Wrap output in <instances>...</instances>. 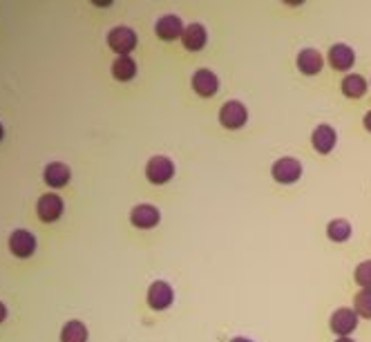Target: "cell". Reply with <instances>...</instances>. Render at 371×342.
<instances>
[{
  "label": "cell",
  "instance_id": "cell-18",
  "mask_svg": "<svg viewBox=\"0 0 371 342\" xmlns=\"http://www.w3.org/2000/svg\"><path fill=\"white\" fill-rule=\"evenodd\" d=\"M61 342H87V326L81 320H70L61 329Z\"/></svg>",
  "mask_w": 371,
  "mask_h": 342
},
{
  "label": "cell",
  "instance_id": "cell-27",
  "mask_svg": "<svg viewBox=\"0 0 371 342\" xmlns=\"http://www.w3.org/2000/svg\"><path fill=\"white\" fill-rule=\"evenodd\" d=\"M3 137H5V130H3V126H0V141H3Z\"/></svg>",
  "mask_w": 371,
  "mask_h": 342
},
{
  "label": "cell",
  "instance_id": "cell-11",
  "mask_svg": "<svg viewBox=\"0 0 371 342\" xmlns=\"http://www.w3.org/2000/svg\"><path fill=\"white\" fill-rule=\"evenodd\" d=\"M193 87H195L197 94L213 97L215 92H217V87H219V78H217V74L213 70L202 68V70H197L193 74Z\"/></svg>",
  "mask_w": 371,
  "mask_h": 342
},
{
  "label": "cell",
  "instance_id": "cell-1",
  "mask_svg": "<svg viewBox=\"0 0 371 342\" xmlns=\"http://www.w3.org/2000/svg\"><path fill=\"white\" fill-rule=\"evenodd\" d=\"M248 119V110H246V105L242 101H237V99H231L226 101L219 108V123L224 128H229V130H237V128H242Z\"/></svg>",
  "mask_w": 371,
  "mask_h": 342
},
{
  "label": "cell",
  "instance_id": "cell-19",
  "mask_svg": "<svg viewBox=\"0 0 371 342\" xmlns=\"http://www.w3.org/2000/svg\"><path fill=\"white\" fill-rule=\"evenodd\" d=\"M342 92L349 99H360L367 92V81L360 74H347L342 78Z\"/></svg>",
  "mask_w": 371,
  "mask_h": 342
},
{
  "label": "cell",
  "instance_id": "cell-3",
  "mask_svg": "<svg viewBox=\"0 0 371 342\" xmlns=\"http://www.w3.org/2000/svg\"><path fill=\"white\" fill-rule=\"evenodd\" d=\"M271 175H273L275 181H280V183H293L302 175V164L296 159V157H280V159L273 161Z\"/></svg>",
  "mask_w": 371,
  "mask_h": 342
},
{
  "label": "cell",
  "instance_id": "cell-26",
  "mask_svg": "<svg viewBox=\"0 0 371 342\" xmlns=\"http://www.w3.org/2000/svg\"><path fill=\"white\" fill-rule=\"evenodd\" d=\"M336 342H355V340H351L349 336H342V338H338Z\"/></svg>",
  "mask_w": 371,
  "mask_h": 342
},
{
  "label": "cell",
  "instance_id": "cell-5",
  "mask_svg": "<svg viewBox=\"0 0 371 342\" xmlns=\"http://www.w3.org/2000/svg\"><path fill=\"white\" fill-rule=\"evenodd\" d=\"M175 300V293H172V286L166 280H154L148 286V305L157 311L168 309Z\"/></svg>",
  "mask_w": 371,
  "mask_h": 342
},
{
  "label": "cell",
  "instance_id": "cell-22",
  "mask_svg": "<svg viewBox=\"0 0 371 342\" xmlns=\"http://www.w3.org/2000/svg\"><path fill=\"white\" fill-rule=\"evenodd\" d=\"M353 278L363 288H371V259H365L355 267Z\"/></svg>",
  "mask_w": 371,
  "mask_h": 342
},
{
  "label": "cell",
  "instance_id": "cell-7",
  "mask_svg": "<svg viewBox=\"0 0 371 342\" xmlns=\"http://www.w3.org/2000/svg\"><path fill=\"white\" fill-rule=\"evenodd\" d=\"M329 324H331V329H334L336 334H340V338H342V336L351 334L353 329L358 326V313H355L353 309H349V307H340V309H336L334 313H331Z\"/></svg>",
  "mask_w": 371,
  "mask_h": 342
},
{
  "label": "cell",
  "instance_id": "cell-20",
  "mask_svg": "<svg viewBox=\"0 0 371 342\" xmlns=\"http://www.w3.org/2000/svg\"><path fill=\"white\" fill-rule=\"evenodd\" d=\"M327 235L334 242H347L351 238V224L347 219H331L327 224Z\"/></svg>",
  "mask_w": 371,
  "mask_h": 342
},
{
  "label": "cell",
  "instance_id": "cell-16",
  "mask_svg": "<svg viewBox=\"0 0 371 342\" xmlns=\"http://www.w3.org/2000/svg\"><path fill=\"white\" fill-rule=\"evenodd\" d=\"M43 177H45V181L49 183L51 188H63V186H68V183H70L72 173H70V168L65 166V164L54 161V164H49V166L45 168Z\"/></svg>",
  "mask_w": 371,
  "mask_h": 342
},
{
  "label": "cell",
  "instance_id": "cell-23",
  "mask_svg": "<svg viewBox=\"0 0 371 342\" xmlns=\"http://www.w3.org/2000/svg\"><path fill=\"white\" fill-rule=\"evenodd\" d=\"M363 123H365V128L369 130V133H371V110L365 114V119H363Z\"/></svg>",
  "mask_w": 371,
  "mask_h": 342
},
{
  "label": "cell",
  "instance_id": "cell-4",
  "mask_svg": "<svg viewBox=\"0 0 371 342\" xmlns=\"http://www.w3.org/2000/svg\"><path fill=\"white\" fill-rule=\"evenodd\" d=\"M108 45L116 51L118 56L130 54L132 49L137 47V34L132 32L126 25H118V28H112L108 34Z\"/></svg>",
  "mask_w": 371,
  "mask_h": 342
},
{
  "label": "cell",
  "instance_id": "cell-12",
  "mask_svg": "<svg viewBox=\"0 0 371 342\" xmlns=\"http://www.w3.org/2000/svg\"><path fill=\"white\" fill-rule=\"evenodd\" d=\"M336 141H338V135H336V130L331 128L329 123H320L315 130H313V135H311V143H313V148L317 152H331L336 148Z\"/></svg>",
  "mask_w": 371,
  "mask_h": 342
},
{
  "label": "cell",
  "instance_id": "cell-24",
  "mask_svg": "<svg viewBox=\"0 0 371 342\" xmlns=\"http://www.w3.org/2000/svg\"><path fill=\"white\" fill-rule=\"evenodd\" d=\"M5 318H7V309L3 302H0V322H5Z\"/></svg>",
  "mask_w": 371,
  "mask_h": 342
},
{
  "label": "cell",
  "instance_id": "cell-21",
  "mask_svg": "<svg viewBox=\"0 0 371 342\" xmlns=\"http://www.w3.org/2000/svg\"><path fill=\"white\" fill-rule=\"evenodd\" d=\"M353 311L363 318H371V288H360L353 298Z\"/></svg>",
  "mask_w": 371,
  "mask_h": 342
},
{
  "label": "cell",
  "instance_id": "cell-14",
  "mask_svg": "<svg viewBox=\"0 0 371 342\" xmlns=\"http://www.w3.org/2000/svg\"><path fill=\"white\" fill-rule=\"evenodd\" d=\"M355 61V54H353V49L349 45H344V43H336V45H331L329 49V63H331V68H336V70H349L351 65Z\"/></svg>",
  "mask_w": 371,
  "mask_h": 342
},
{
  "label": "cell",
  "instance_id": "cell-13",
  "mask_svg": "<svg viewBox=\"0 0 371 342\" xmlns=\"http://www.w3.org/2000/svg\"><path fill=\"white\" fill-rule=\"evenodd\" d=\"M206 28L202 23H190V25H186V30L181 34V43L186 49H190V51H197V49H202L206 45Z\"/></svg>",
  "mask_w": 371,
  "mask_h": 342
},
{
  "label": "cell",
  "instance_id": "cell-17",
  "mask_svg": "<svg viewBox=\"0 0 371 342\" xmlns=\"http://www.w3.org/2000/svg\"><path fill=\"white\" fill-rule=\"evenodd\" d=\"M137 74V63L130 54L126 56H116L114 63H112V76L116 81H130L132 76Z\"/></svg>",
  "mask_w": 371,
  "mask_h": 342
},
{
  "label": "cell",
  "instance_id": "cell-15",
  "mask_svg": "<svg viewBox=\"0 0 371 342\" xmlns=\"http://www.w3.org/2000/svg\"><path fill=\"white\" fill-rule=\"evenodd\" d=\"M322 54L317 51L315 47H304L300 54H298V68L304 72V74H317L322 70Z\"/></svg>",
  "mask_w": 371,
  "mask_h": 342
},
{
  "label": "cell",
  "instance_id": "cell-9",
  "mask_svg": "<svg viewBox=\"0 0 371 342\" xmlns=\"http://www.w3.org/2000/svg\"><path fill=\"white\" fill-rule=\"evenodd\" d=\"M36 210H38V217L43 221H56L63 215V200L56 193H47L38 200Z\"/></svg>",
  "mask_w": 371,
  "mask_h": 342
},
{
  "label": "cell",
  "instance_id": "cell-6",
  "mask_svg": "<svg viewBox=\"0 0 371 342\" xmlns=\"http://www.w3.org/2000/svg\"><path fill=\"white\" fill-rule=\"evenodd\" d=\"M9 251L14 253L16 257H32L34 251H36L34 233L25 231V228L14 231V233H11V238H9Z\"/></svg>",
  "mask_w": 371,
  "mask_h": 342
},
{
  "label": "cell",
  "instance_id": "cell-8",
  "mask_svg": "<svg viewBox=\"0 0 371 342\" xmlns=\"http://www.w3.org/2000/svg\"><path fill=\"white\" fill-rule=\"evenodd\" d=\"M159 219H162L159 208L152 204H139L130 210V221H132V226H137V228H152L159 224Z\"/></svg>",
  "mask_w": 371,
  "mask_h": 342
},
{
  "label": "cell",
  "instance_id": "cell-10",
  "mask_svg": "<svg viewBox=\"0 0 371 342\" xmlns=\"http://www.w3.org/2000/svg\"><path fill=\"white\" fill-rule=\"evenodd\" d=\"M183 30H186V28H183L181 18L175 16V14H166V16H162V18L157 20V25H154L157 36H159V38H164V41H175V38H181Z\"/></svg>",
  "mask_w": 371,
  "mask_h": 342
},
{
  "label": "cell",
  "instance_id": "cell-25",
  "mask_svg": "<svg viewBox=\"0 0 371 342\" xmlns=\"http://www.w3.org/2000/svg\"><path fill=\"white\" fill-rule=\"evenodd\" d=\"M231 342H253V340H250V338H244V336H235Z\"/></svg>",
  "mask_w": 371,
  "mask_h": 342
},
{
  "label": "cell",
  "instance_id": "cell-2",
  "mask_svg": "<svg viewBox=\"0 0 371 342\" xmlns=\"http://www.w3.org/2000/svg\"><path fill=\"white\" fill-rule=\"evenodd\" d=\"M172 175H175V164L166 154H154L145 164V177L152 183H166L168 179H172Z\"/></svg>",
  "mask_w": 371,
  "mask_h": 342
}]
</instances>
